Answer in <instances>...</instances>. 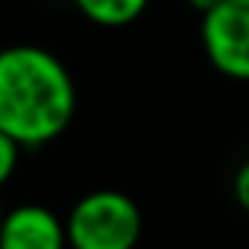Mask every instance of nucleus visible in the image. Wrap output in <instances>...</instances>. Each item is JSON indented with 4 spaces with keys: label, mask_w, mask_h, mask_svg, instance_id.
<instances>
[{
    "label": "nucleus",
    "mask_w": 249,
    "mask_h": 249,
    "mask_svg": "<svg viewBox=\"0 0 249 249\" xmlns=\"http://www.w3.org/2000/svg\"><path fill=\"white\" fill-rule=\"evenodd\" d=\"M76 85L59 56L36 44L0 50V132L21 150L56 141L73 120Z\"/></svg>",
    "instance_id": "1"
},
{
    "label": "nucleus",
    "mask_w": 249,
    "mask_h": 249,
    "mask_svg": "<svg viewBox=\"0 0 249 249\" xmlns=\"http://www.w3.org/2000/svg\"><path fill=\"white\" fill-rule=\"evenodd\" d=\"M141 211L123 191H91L73 202L65 234L68 249H135L141 240Z\"/></svg>",
    "instance_id": "2"
},
{
    "label": "nucleus",
    "mask_w": 249,
    "mask_h": 249,
    "mask_svg": "<svg viewBox=\"0 0 249 249\" xmlns=\"http://www.w3.org/2000/svg\"><path fill=\"white\" fill-rule=\"evenodd\" d=\"M199 38L214 71L249 82V0H223L202 15Z\"/></svg>",
    "instance_id": "3"
},
{
    "label": "nucleus",
    "mask_w": 249,
    "mask_h": 249,
    "mask_svg": "<svg viewBox=\"0 0 249 249\" xmlns=\"http://www.w3.org/2000/svg\"><path fill=\"white\" fill-rule=\"evenodd\" d=\"M0 249H68L65 223L38 202H24L0 220Z\"/></svg>",
    "instance_id": "4"
},
{
    "label": "nucleus",
    "mask_w": 249,
    "mask_h": 249,
    "mask_svg": "<svg viewBox=\"0 0 249 249\" xmlns=\"http://www.w3.org/2000/svg\"><path fill=\"white\" fill-rule=\"evenodd\" d=\"M73 3L91 24L117 30L138 21L150 6V0H73Z\"/></svg>",
    "instance_id": "5"
},
{
    "label": "nucleus",
    "mask_w": 249,
    "mask_h": 249,
    "mask_svg": "<svg viewBox=\"0 0 249 249\" xmlns=\"http://www.w3.org/2000/svg\"><path fill=\"white\" fill-rule=\"evenodd\" d=\"M18 159H21V147L0 132V185H6L12 179V173L18 170Z\"/></svg>",
    "instance_id": "6"
},
{
    "label": "nucleus",
    "mask_w": 249,
    "mask_h": 249,
    "mask_svg": "<svg viewBox=\"0 0 249 249\" xmlns=\"http://www.w3.org/2000/svg\"><path fill=\"white\" fill-rule=\"evenodd\" d=\"M234 199L249 214V161H243L240 170L234 173Z\"/></svg>",
    "instance_id": "7"
},
{
    "label": "nucleus",
    "mask_w": 249,
    "mask_h": 249,
    "mask_svg": "<svg viewBox=\"0 0 249 249\" xmlns=\"http://www.w3.org/2000/svg\"><path fill=\"white\" fill-rule=\"evenodd\" d=\"M220 3H223V0H188V6H191V9H196L199 15H208V12H211V9H217Z\"/></svg>",
    "instance_id": "8"
},
{
    "label": "nucleus",
    "mask_w": 249,
    "mask_h": 249,
    "mask_svg": "<svg viewBox=\"0 0 249 249\" xmlns=\"http://www.w3.org/2000/svg\"><path fill=\"white\" fill-rule=\"evenodd\" d=\"M3 214H6V211H3V205H0V220H3Z\"/></svg>",
    "instance_id": "9"
}]
</instances>
